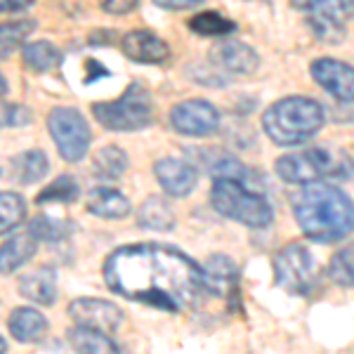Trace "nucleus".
<instances>
[{
	"instance_id": "1",
	"label": "nucleus",
	"mask_w": 354,
	"mask_h": 354,
	"mask_svg": "<svg viewBox=\"0 0 354 354\" xmlns=\"http://www.w3.org/2000/svg\"><path fill=\"white\" fill-rule=\"evenodd\" d=\"M102 272L116 295L170 314L192 310L203 293L201 267L182 250L156 241L121 245Z\"/></svg>"
},
{
	"instance_id": "2",
	"label": "nucleus",
	"mask_w": 354,
	"mask_h": 354,
	"mask_svg": "<svg viewBox=\"0 0 354 354\" xmlns=\"http://www.w3.org/2000/svg\"><path fill=\"white\" fill-rule=\"evenodd\" d=\"M290 210L307 239L335 243L354 234V201L330 182H310L290 196Z\"/></svg>"
},
{
	"instance_id": "3",
	"label": "nucleus",
	"mask_w": 354,
	"mask_h": 354,
	"mask_svg": "<svg viewBox=\"0 0 354 354\" xmlns=\"http://www.w3.org/2000/svg\"><path fill=\"white\" fill-rule=\"evenodd\" d=\"M326 113L312 97H283L262 113V128L267 137L279 147H298L312 140L322 130Z\"/></svg>"
},
{
	"instance_id": "4",
	"label": "nucleus",
	"mask_w": 354,
	"mask_h": 354,
	"mask_svg": "<svg viewBox=\"0 0 354 354\" xmlns=\"http://www.w3.org/2000/svg\"><path fill=\"white\" fill-rule=\"evenodd\" d=\"M210 203L222 218L245 225L250 230H265L274 220L272 203L260 192L250 189L239 180H227V177L213 180Z\"/></svg>"
},
{
	"instance_id": "5",
	"label": "nucleus",
	"mask_w": 354,
	"mask_h": 354,
	"mask_svg": "<svg viewBox=\"0 0 354 354\" xmlns=\"http://www.w3.org/2000/svg\"><path fill=\"white\" fill-rule=\"evenodd\" d=\"M95 118L102 128L113 133H135V130L149 128L153 121V109L149 93L140 83H133L123 97L113 102H97L93 106Z\"/></svg>"
},
{
	"instance_id": "6",
	"label": "nucleus",
	"mask_w": 354,
	"mask_h": 354,
	"mask_svg": "<svg viewBox=\"0 0 354 354\" xmlns=\"http://www.w3.org/2000/svg\"><path fill=\"white\" fill-rule=\"evenodd\" d=\"M274 170L283 182L302 187L310 185V182H322L324 177H345L347 161L328 149H305L298 153L279 156V161L274 163Z\"/></svg>"
},
{
	"instance_id": "7",
	"label": "nucleus",
	"mask_w": 354,
	"mask_h": 354,
	"mask_svg": "<svg viewBox=\"0 0 354 354\" xmlns=\"http://www.w3.org/2000/svg\"><path fill=\"white\" fill-rule=\"evenodd\" d=\"M274 279L290 295H310L319 283V270L302 243H288L274 258Z\"/></svg>"
},
{
	"instance_id": "8",
	"label": "nucleus",
	"mask_w": 354,
	"mask_h": 354,
	"mask_svg": "<svg viewBox=\"0 0 354 354\" xmlns=\"http://www.w3.org/2000/svg\"><path fill=\"white\" fill-rule=\"evenodd\" d=\"M48 130L57 145V151L66 163L83 161L90 149V142H93V133H90V125L81 111L57 106L48 116Z\"/></svg>"
},
{
	"instance_id": "9",
	"label": "nucleus",
	"mask_w": 354,
	"mask_h": 354,
	"mask_svg": "<svg viewBox=\"0 0 354 354\" xmlns=\"http://www.w3.org/2000/svg\"><path fill=\"white\" fill-rule=\"evenodd\" d=\"M170 128L187 137H208L220 128V113L205 100H187L170 109Z\"/></svg>"
},
{
	"instance_id": "10",
	"label": "nucleus",
	"mask_w": 354,
	"mask_h": 354,
	"mask_svg": "<svg viewBox=\"0 0 354 354\" xmlns=\"http://www.w3.org/2000/svg\"><path fill=\"white\" fill-rule=\"evenodd\" d=\"M68 317L76 326L97 328L104 333H113L123 324L121 307L102 298H76L68 305Z\"/></svg>"
},
{
	"instance_id": "11",
	"label": "nucleus",
	"mask_w": 354,
	"mask_h": 354,
	"mask_svg": "<svg viewBox=\"0 0 354 354\" xmlns=\"http://www.w3.org/2000/svg\"><path fill=\"white\" fill-rule=\"evenodd\" d=\"M312 78L324 88L330 97L340 102H354V66L340 59L322 57L310 64Z\"/></svg>"
},
{
	"instance_id": "12",
	"label": "nucleus",
	"mask_w": 354,
	"mask_h": 354,
	"mask_svg": "<svg viewBox=\"0 0 354 354\" xmlns=\"http://www.w3.org/2000/svg\"><path fill=\"white\" fill-rule=\"evenodd\" d=\"M210 62L215 68L232 76H250L260 68V55L241 41H222L210 50Z\"/></svg>"
},
{
	"instance_id": "13",
	"label": "nucleus",
	"mask_w": 354,
	"mask_h": 354,
	"mask_svg": "<svg viewBox=\"0 0 354 354\" xmlns=\"http://www.w3.org/2000/svg\"><path fill=\"white\" fill-rule=\"evenodd\" d=\"M201 277L203 290H208L215 298H225L232 302V298L239 295V267L227 255H210L201 267Z\"/></svg>"
},
{
	"instance_id": "14",
	"label": "nucleus",
	"mask_w": 354,
	"mask_h": 354,
	"mask_svg": "<svg viewBox=\"0 0 354 354\" xmlns=\"http://www.w3.org/2000/svg\"><path fill=\"white\" fill-rule=\"evenodd\" d=\"M153 175L156 182L161 185V189L173 198L189 196L198 182L196 168L189 161H182V158H161L153 165Z\"/></svg>"
},
{
	"instance_id": "15",
	"label": "nucleus",
	"mask_w": 354,
	"mask_h": 354,
	"mask_svg": "<svg viewBox=\"0 0 354 354\" xmlns=\"http://www.w3.org/2000/svg\"><path fill=\"white\" fill-rule=\"evenodd\" d=\"M123 55L137 64H163L170 57V48L163 38L151 31H130L123 36Z\"/></svg>"
},
{
	"instance_id": "16",
	"label": "nucleus",
	"mask_w": 354,
	"mask_h": 354,
	"mask_svg": "<svg viewBox=\"0 0 354 354\" xmlns=\"http://www.w3.org/2000/svg\"><path fill=\"white\" fill-rule=\"evenodd\" d=\"M19 293L36 305H53L57 300V272L55 267L43 265L19 279Z\"/></svg>"
},
{
	"instance_id": "17",
	"label": "nucleus",
	"mask_w": 354,
	"mask_h": 354,
	"mask_svg": "<svg viewBox=\"0 0 354 354\" xmlns=\"http://www.w3.org/2000/svg\"><path fill=\"white\" fill-rule=\"evenodd\" d=\"M50 170L48 156L41 149H28L17 153L12 161L8 163L5 173H8L10 180L19 182V185H33V182L43 180Z\"/></svg>"
},
{
	"instance_id": "18",
	"label": "nucleus",
	"mask_w": 354,
	"mask_h": 354,
	"mask_svg": "<svg viewBox=\"0 0 354 354\" xmlns=\"http://www.w3.org/2000/svg\"><path fill=\"white\" fill-rule=\"evenodd\" d=\"M8 328L15 340L19 342H38L48 333V319L33 307H17L8 319Z\"/></svg>"
},
{
	"instance_id": "19",
	"label": "nucleus",
	"mask_w": 354,
	"mask_h": 354,
	"mask_svg": "<svg viewBox=\"0 0 354 354\" xmlns=\"http://www.w3.org/2000/svg\"><path fill=\"white\" fill-rule=\"evenodd\" d=\"M88 210L102 220H123L130 215V201L121 192L109 187H97L88 196Z\"/></svg>"
},
{
	"instance_id": "20",
	"label": "nucleus",
	"mask_w": 354,
	"mask_h": 354,
	"mask_svg": "<svg viewBox=\"0 0 354 354\" xmlns=\"http://www.w3.org/2000/svg\"><path fill=\"white\" fill-rule=\"evenodd\" d=\"M36 239L31 232H19L0 245V274H12L36 255Z\"/></svg>"
},
{
	"instance_id": "21",
	"label": "nucleus",
	"mask_w": 354,
	"mask_h": 354,
	"mask_svg": "<svg viewBox=\"0 0 354 354\" xmlns=\"http://www.w3.org/2000/svg\"><path fill=\"white\" fill-rule=\"evenodd\" d=\"M295 10L307 12L312 19L333 21V24H342L354 15V0H290Z\"/></svg>"
},
{
	"instance_id": "22",
	"label": "nucleus",
	"mask_w": 354,
	"mask_h": 354,
	"mask_svg": "<svg viewBox=\"0 0 354 354\" xmlns=\"http://www.w3.org/2000/svg\"><path fill=\"white\" fill-rule=\"evenodd\" d=\"M66 338L78 354H121L113 338L109 333H104V330L73 326L68 328Z\"/></svg>"
},
{
	"instance_id": "23",
	"label": "nucleus",
	"mask_w": 354,
	"mask_h": 354,
	"mask_svg": "<svg viewBox=\"0 0 354 354\" xmlns=\"http://www.w3.org/2000/svg\"><path fill=\"white\" fill-rule=\"evenodd\" d=\"M137 225L151 232H170L175 227V213L163 196H149L137 210Z\"/></svg>"
},
{
	"instance_id": "24",
	"label": "nucleus",
	"mask_w": 354,
	"mask_h": 354,
	"mask_svg": "<svg viewBox=\"0 0 354 354\" xmlns=\"http://www.w3.org/2000/svg\"><path fill=\"white\" fill-rule=\"evenodd\" d=\"M125 170H128V153L123 149H118V147H102V149L95 153L93 173L97 180L116 182L125 175Z\"/></svg>"
},
{
	"instance_id": "25",
	"label": "nucleus",
	"mask_w": 354,
	"mask_h": 354,
	"mask_svg": "<svg viewBox=\"0 0 354 354\" xmlns=\"http://www.w3.org/2000/svg\"><path fill=\"white\" fill-rule=\"evenodd\" d=\"M21 57H24V64L31 71H53L62 64V50L57 45L48 41H36V43H26L21 48Z\"/></svg>"
},
{
	"instance_id": "26",
	"label": "nucleus",
	"mask_w": 354,
	"mask_h": 354,
	"mask_svg": "<svg viewBox=\"0 0 354 354\" xmlns=\"http://www.w3.org/2000/svg\"><path fill=\"white\" fill-rule=\"evenodd\" d=\"M26 201L17 192H0V234H10L24 222Z\"/></svg>"
},
{
	"instance_id": "27",
	"label": "nucleus",
	"mask_w": 354,
	"mask_h": 354,
	"mask_svg": "<svg viewBox=\"0 0 354 354\" xmlns=\"http://www.w3.org/2000/svg\"><path fill=\"white\" fill-rule=\"evenodd\" d=\"M36 28V21L21 19V21H5L0 24V59H8L17 48H21L24 41Z\"/></svg>"
},
{
	"instance_id": "28",
	"label": "nucleus",
	"mask_w": 354,
	"mask_h": 354,
	"mask_svg": "<svg viewBox=\"0 0 354 354\" xmlns=\"http://www.w3.org/2000/svg\"><path fill=\"white\" fill-rule=\"evenodd\" d=\"M189 28L198 36H210V38H220L227 36V33L236 31V24L227 17H222L220 12H213V10H205V12H198L196 17L189 19Z\"/></svg>"
},
{
	"instance_id": "29",
	"label": "nucleus",
	"mask_w": 354,
	"mask_h": 354,
	"mask_svg": "<svg viewBox=\"0 0 354 354\" xmlns=\"http://www.w3.org/2000/svg\"><path fill=\"white\" fill-rule=\"evenodd\" d=\"M78 196H81V187H78V182L73 180L71 175H59L55 182H50L45 189L38 194L36 203H73L78 201Z\"/></svg>"
},
{
	"instance_id": "30",
	"label": "nucleus",
	"mask_w": 354,
	"mask_h": 354,
	"mask_svg": "<svg viewBox=\"0 0 354 354\" xmlns=\"http://www.w3.org/2000/svg\"><path fill=\"white\" fill-rule=\"evenodd\" d=\"M28 232L36 241H48V243H55V241H62V239L68 236L71 232V225L64 220H53L48 215H38L28 222Z\"/></svg>"
},
{
	"instance_id": "31",
	"label": "nucleus",
	"mask_w": 354,
	"mask_h": 354,
	"mask_svg": "<svg viewBox=\"0 0 354 354\" xmlns=\"http://www.w3.org/2000/svg\"><path fill=\"white\" fill-rule=\"evenodd\" d=\"M328 277L333 283H338L342 288L354 286V245L338 250L328 262Z\"/></svg>"
},
{
	"instance_id": "32",
	"label": "nucleus",
	"mask_w": 354,
	"mask_h": 354,
	"mask_svg": "<svg viewBox=\"0 0 354 354\" xmlns=\"http://www.w3.org/2000/svg\"><path fill=\"white\" fill-rule=\"evenodd\" d=\"M33 121V111L24 104L0 102V128H26Z\"/></svg>"
},
{
	"instance_id": "33",
	"label": "nucleus",
	"mask_w": 354,
	"mask_h": 354,
	"mask_svg": "<svg viewBox=\"0 0 354 354\" xmlns=\"http://www.w3.org/2000/svg\"><path fill=\"white\" fill-rule=\"evenodd\" d=\"M307 24H310L312 33L322 43L338 45V43H342V38H345V26L342 24H333V21H324V19H312V17H307Z\"/></svg>"
},
{
	"instance_id": "34",
	"label": "nucleus",
	"mask_w": 354,
	"mask_h": 354,
	"mask_svg": "<svg viewBox=\"0 0 354 354\" xmlns=\"http://www.w3.org/2000/svg\"><path fill=\"white\" fill-rule=\"evenodd\" d=\"M140 0H102V10L109 15H128L137 8Z\"/></svg>"
},
{
	"instance_id": "35",
	"label": "nucleus",
	"mask_w": 354,
	"mask_h": 354,
	"mask_svg": "<svg viewBox=\"0 0 354 354\" xmlns=\"http://www.w3.org/2000/svg\"><path fill=\"white\" fill-rule=\"evenodd\" d=\"M205 0H153V5H158L161 10H194V8H201Z\"/></svg>"
},
{
	"instance_id": "36",
	"label": "nucleus",
	"mask_w": 354,
	"mask_h": 354,
	"mask_svg": "<svg viewBox=\"0 0 354 354\" xmlns=\"http://www.w3.org/2000/svg\"><path fill=\"white\" fill-rule=\"evenodd\" d=\"M36 0H0V12H19V10H26Z\"/></svg>"
},
{
	"instance_id": "37",
	"label": "nucleus",
	"mask_w": 354,
	"mask_h": 354,
	"mask_svg": "<svg viewBox=\"0 0 354 354\" xmlns=\"http://www.w3.org/2000/svg\"><path fill=\"white\" fill-rule=\"evenodd\" d=\"M97 76H109V71L100 68V62H88V83H95Z\"/></svg>"
},
{
	"instance_id": "38",
	"label": "nucleus",
	"mask_w": 354,
	"mask_h": 354,
	"mask_svg": "<svg viewBox=\"0 0 354 354\" xmlns=\"http://www.w3.org/2000/svg\"><path fill=\"white\" fill-rule=\"evenodd\" d=\"M8 95V81H5V76L0 73V97Z\"/></svg>"
},
{
	"instance_id": "39",
	"label": "nucleus",
	"mask_w": 354,
	"mask_h": 354,
	"mask_svg": "<svg viewBox=\"0 0 354 354\" xmlns=\"http://www.w3.org/2000/svg\"><path fill=\"white\" fill-rule=\"evenodd\" d=\"M8 352V342L3 340V335H0V354H5Z\"/></svg>"
}]
</instances>
